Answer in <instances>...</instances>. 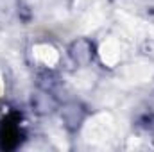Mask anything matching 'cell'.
<instances>
[{"label":"cell","mask_w":154,"mask_h":152,"mask_svg":"<svg viewBox=\"0 0 154 152\" xmlns=\"http://www.w3.org/2000/svg\"><path fill=\"white\" fill-rule=\"evenodd\" d=\"M4 93V82H2V79H0V95Z\"/></svg>","instance_id":"cell-5"},{"label":"cell","mask_w":154,"mask_h":152,"mask_svg":"<svg viewBox=\"0 0 154 152\" xmlns=\"http://www.w3.org/2000/svg\"><path fill=\"white\" fill-rule=\"evenodd\" d=\"M113 134V118L106 113H100L88 120L84 127V138L90 143H104Z\"/></svg>","instance_id":"cell-1"},{"label":"cell","mask_w":154,"mask_h":152,"mask_svg":"<svg viewBox=\"0 0 154 152\" xmlns=\"http://www.w3.org/2000/svg\"><path fill=\"white\" fill-rule=\"evenodd\" d=\"M32 54H34V57L38 59L39 63H43L47 66H54L57 63V59H59L57 50L52 45H36L32 48Z\"/></svg>","instance_id":"cell-4"},{"label":"cell","mask_w":154,"mask_h":152,"mask_svg":"<svg viewBox=\"0 0 154 152\" xmlns=\"http://www.w3.org/2000/svg\"><path fill=\"white\" fill-rule=\"evenodd\" d=\"M100 59L108 66H116L120 61V43L115 38H108L100 45Z\"/></svg>","instance_id":"cell-2"},{"label":"cell","mask_w":154,"mask_h":152,"mask_svg":"<svg viewBox=\"0 0 154 152\" xmlns=\"http://www.w3.org/2000/svg\"><path fill=\"white\" fill-rule=\"evenodd\" d=\"M152 75V68L149 65H131L124 70V79L129 82H143Z\"/></svg>","instance_id":"cell-3"}]
</instances>
